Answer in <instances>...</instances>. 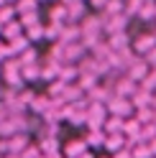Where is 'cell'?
<instances>
[{
    "instance_id": "cell-1",
    "label": "cell",
    "mask_w": 156,
    "mask_h": 158,
    "mask_svg": "<svg viewBox=\"0 0 156 158\" xmlns=\"http://www.w3.org/2000/svg\"><path fill=\"white\" fill-rule=\"evenodd\" d=\"M3 82L8 84V89H21V87L26 84L23 77H21V61H18V56H11L3 61Z\"/></svg>"
},
{
    "instance_id": "cell-2",
    "label": "cell",
    "mask_w": 156,
    "mask_h": 158,
    "mask_svg": "<svg viewBox=\"0 0 156 158\" xmlns=\"http://www.w3.org/2000/svg\"><path fill=\"white\" fill-rule=\"evenodd\" d=\"M105 107H108L110 115L123 117V120L133 117V112H136V107H133V102L128 100V97H118V94H110V100L105 102Z\"/></svg>"
},
{
    "instance_id": "cell-3",
    "label": "cell",
    "mask_w": 156,
    "mask_h": 158,
    "mask_svg": "<svg viewBox=\"0 0 156 158\" xmlns=\"http://www.w3.org/2000/svg\"><path fill=\"white\" fill-rule=\"evenodd\" d=\"M154 46H156V36H154V31H146V33H138L136 38H131V48H133L136 56H146Z\"/></svg>"
},
{
    "instance_id": "cell-4",
    "label": "cell",
    "mask_w": 156,
    "mask_h": 158,
    "mask_svg": "<svg viewBox=\"0 0 156 158\" xmlns=\"http://www.w3.org/2000/svg\"><path fill=\"white\" fill-rule=\"evenodd\" d=\"M149 72H151V66H149V64H146V61H143V59H138V56H136V59H133V61H131L128 66H125V77H128V79H133V82H136V84H141V82H143V79H146V77H149Z\"/></svg>"
},
{
    "instance_id": "cell-5",
    "label": "cell",
    "mask_w": 156,
    "mask_h": 158,
    "mask_svg": "<svg viewBox=\"0 0 156 158\" xmlns=\"http://www.w3.org/2000/svg\"><path fill=\"white\" fill-rule=\"evenodd\" d=\"M90 148H87V143H84V138H72L69 143H64V148H62V153H64V158H80L82 153H87Z\"/></svg>"
},
{
    "instance_id": "cell-6",
    "label": "cell",
    "mask_w": 156,
    "mask_h": 158,
    "mask_svg": "<svg viewBox=\"0 0 156 158\" xmlns=\"http://www.w3.org/2000/svg\"><path fill=\"white\" fill-rule=\"evenodd\" d=\"M136 89H138V84H136L133 79L120 77V82L115 84V92H113V94H118V97H128V100H131V97L136 94Z\"/></svg>"
},
{
    "instance_id": "cell-7",
    "label": "cell",
    "mask_w": 156,
    "mask_h": 158,
    "mask_svg": "<svg viewBox=\"0 0 156 158\" xmlns=\"http://www.w3.org/2000/svg\"><path fill=\"white\" fill-rule=\"evenodd\" d=\"M128 143H125V135L123 133H118V135H105V151H108V156H113V153H118L120 148H125Z\"/></svg>"
},
{
    "instance_id": "cell-8",
    "label": "cell",
    "mask_w": 156,
    "mask_h": 158,
    "mask_svg": "<svg viewBox=\"0 0 156 158\" xmlns=\"http://www.w3.org/2000/svg\"><path fill=\"white\" fill-rule=\"evenodd\" d=\"M108 46H110V51H123V48L131 46V38H128V33H125V31L110 33V36H108Z\"/></svg>"
},
{
    "instance_id": "cell-9",
    "label": "cell",
    "mask_w": 156,
    "mask_h": 158,
    "mask_svg": "<svg viewBox=\"0 0 156 158\" xmlns=\"http://www.w3.org/2000/svg\"><path fill=\"white\" fill-rule=\"evenodd\" d=\"M21 33H23V26L18 23V18L11 21V23H5V26H0V38H3V41H11V38L21 36Z\"/></svg>"
},
{
    "instance_id": "cell-10",
    "label": "cell",
    "mask_w": 156,
    "mask_h": 158,
    "mask_svg": "<svg viewBox=\"0 0 156 158\" xmlns=\"http://www.w3.org/2000/svg\"><path fill=\"white\" fill-rule=\"evenodd\" d=\"M123 117H115V115H108V120H105V125H102V130H105V135H118V133H123Z\"/></svg>"
},
{
    "instance_id": "cell-11",
    "label": "cell",
    "mask_w": 156,
    "mask_h": 158,
    "mask_svg": "<svg viewBox=\"0 0 156 158\" xmlns=\"http://www.w3.org/2000/svg\"><path fill=\"white\" fill-rule=\"evenodd\" d=\"M84 143H87V148H90V151H92L95 145L102 148V145H105V130H102V127H100V130H90V133L84 135Z\"/></svg>"
},
{
    "instance_id": "cell-12",
    "label": "cell",
    "mask_w": 156,
    "mask_h": 158,
    "mask_svg": "<svg viewBox=\"0 0 156 158\" xmlns=\"http://www.w3.org/2000/svg\"><path fill=\"white\" fill-rule=\"evenodd\" d=\"M49 21H54V23H67V5L56 0V5L49 8Z\"/></svg>"
},
{
    "instance_id": "cell-13",
    "label": "cell",
    "mask_w": 156,
    "mask_h": 158,
    "mask_svg": "<svg viewBox=\"0 0 156 158\" xmlns=\"http://www.w3.org/2000/svg\"><path fill=\"white\" fill-rule=\"evenodd\" d=\"M15 13L26 15V13H38V0H15Z\"/></svg>"
},
{
    "instance_id": "cell-14",
    "label": "cell",
    "mask_w": 156,
    "mask_h": 158,
    "mask_svg": "<svg viewBox=\"0 0 156 158\" xmlns=\"http://www.w3.org/2000/svg\"><path fill=\"white\" fill-rule=\"evenodd\" d=\"M8 46H11V51H13V56H18L21 51H26L28 46H31V41L26 38V33H21V36H15V38H11L8 41Z\"/></svg>"
},
{
    "instance_id": "cell-15",
    "label": "cell",
    "mask_w": 156,
    "mask_h": 158,
    "mask_svg": "<svg viewBox=\"0 0 156 158\" xmlns=\"http://www.w3.org/2000/svg\"><path fill=\"white\" fill-rule=\"evenodd\" d=\"M131 148V153H133V158H156L154 153H151V145L149 143H133V145H128Z\"/></svg>"
},
{
    "instance_id": "cell-16",
    "label": "cell",
    "mask_w": 156,
    "mask_h": 158,
    "mask_svg": "<svg viewBox=\"0 0 156 158\" xmlns=\"http://www.w3.org/2000/svg\"><path fill=\"white\" fill-rule=\"evenodd\" d=\"M15 18H18V13H15V5L13 3H5L3 8H0V26L11 23V21H15Z\"/></svg>"
},
{
    "instance_id": "cell-17",
    "label": "cell",
    "mask_w": 156,
    "mask_h": 158,
    "mask_svg": "<svg viewBox=\"0 0 156 158\" xmlns=\"http://www.w3.org/2000/svg\"><path fill=\"white\" fill-rule=\"evenodd\" d=\"M120 13H125V0H108L102 15H120Z\"/></svg>"
},
{
    "instance_id": "cell-18",
    "label": "cell",
    "mask_w": 156,
    "mask_h": 158,
    "mask_svg": "<svg viewBox=\"0 0 156 158\" xmlns=\"http://www.w3.org/2000/svg\"><path fill=\"white\" fill-rule=\"evenodd\" d=\"M133 117L141 125H149V123H154V107H138V110L133 112Z\"/></svg>"
},
{
    "instance_id": "cell-19",
    "label": "cell",
    "mask_w": 156,
    "mask_h": 158,
    "mask_svg": "<svg viewBox=\"0 0 156 158\" xmlns=\"http://www.w3.org/2000/svg\"><path fill=\"white\" fill-rule=\"evenodd\" d=\"M18 61H21V66H28V64H38V54L33 51V46H28L26 51L18 54Z\"/></svg>"
},
{
    "instance_id": "cell-20",
    "label": "cell",
    "mask_w": 156,
    "mask_h": 158,
    "mask_svg": "<svg viewBox=\"0 0 156 158\" xmlns=\"http://www.w3.org/2000/svg\"><path fill=\"white\" fill-rule=\"evenodd\" d=\"M26 38H28V41H41V38H44V23H36V26H31V28H26Z\"/></svg>"
},
{
    "instance_id": "cell-21",
    "label": "cell",
    "mask_w": 156,
    "mask_h": 158,
    "mask_svg": "<svg viewBox=\"0 0 156 158\" xmlns=\"http://www.w3.org/2000/svg\"><path fill=\"white\" fill-rule=\"evenodd\" d=\"M141 59H143V61H146V64H149L151 69H156V46H154V48H151V51H149V54H146V56H141Z\"/></svg>"
},
{
    "instance_id": "cell-22",
    "label": "cell",
    "mask_w": 156,
    "mask_h": 158,
    "mask_svg": "<svg viewBox=\"0 0 156 158\" xmlns=\"http://www.w3.org/2000/svg\"><path fill=\"white\" fill-rule=\"evenodd\" d=\"M87 5H90L92 8V10H105V5H108V0H87Z\"/></svg>"
},
{
    "instance_id": "cell-23",
    "label": "cell",
    "mask_w": 156,
    "mask_h": 158,
    "mask_svg": "<svg viewBox=\"0 0 156 158\" xmlns=\"http://www.w3.org/2000/svg\"><path fill=\"white\" fill-rule=\"evenodd\" d=\"M110 158H133V153H131V148H128V145H125V148H120V151H118V153H113Z\"/></svg>"
},
{
    "instance_id": "cell-24",
    "label": "cell",
    "mask_w": 156,
    "mask_h": 158,
    "mask_svg": "<svg viewBox=\"0 0 156 158\" xmlns=\"http://www.w3.org/2000/svg\"><path fill=\"white\" fill-rule=\"evenodd\" d=\"M80 158H97V156H95V153H92V151H87V153H82V156H80Z\"/></svg>"
},
{
    "instance_id": "cell-25",
    "label": "cell",
    "mask_w": 156,
    "mask_h": 158,
    "mask_svg": "<svg viewBox=\"0 0 156 158\" xmlns=\"http://www.w3.org/2000/svg\"><path fill=\"white\" fill-rule=\"evenodd\" d=\"M3 5H5V0H0V8H3Z\"/></svg>"
},
{
    "instance_id": "cell-26",
    "label": "cell",
    "mask_w": 156,
    "mask_h": 158,
    "mask_svg": "<svg viewBox=\"0 0 156 158\" xmlns=\"http://www.w3.org/2000/svg\"><path fill=\"white\" fill-rule=\"evenodd\" d=\"M5 3H15V0H5Z\"/></svg>"
},
{
    "instance_id": "cell-27",
    "label": "cell",
    "mask_w": 156,
    "mask_h": 158,
    "mask_svg": "<svg viewBox=\"0 0 156 158\" xmlns=\"http://www.w3.org/2000/svg\"><path fill=\"white\" fill-rule=\"evenodd\" d=\"M38 3H46V0H38Z\"/></svg>"
},
{
    "instance_id": "cell-28",
    "label": "cell",
    "mask_w": 156,
    "mask_h": 158,
    "mask_svg": "<svg viewBox=\"0 0 156 158\" xmlns=\"http://www.w3.org/2000/svg\"><path fill=\"white\" fill-rule=\"evenodd\" d=\"M102 158H110V156H102Z\"/></svg>"
},
{
    "instance_id": "cell-29",
    "label": "cell",
    "mask_w": 156,
    "mask_h": 158,
    "mask_svg": "<svg viewBox=\"0 0 156 158\" xmlns=\"http://www.w3.org/2000/svg\"><path fill=\"white\" fill-rule=\"evenodd\" d=\"M154 36H156V31H154Z\"/></svg>"
}]
</instances>
